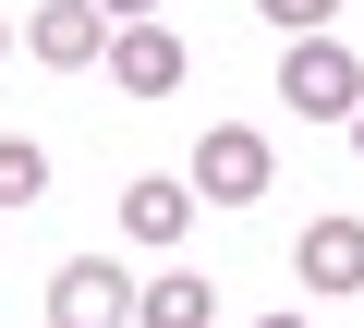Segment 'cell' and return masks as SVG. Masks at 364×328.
Instances as JSON below:
<instances>
[{"label":"cell","mask_w":364,"mask_h":328,"mask_svg":"<svg viewBox=\"0 0 364 328\" xmlns=\"http://www.w3.org/2000/svg\"><path fill=\"white\" fill-rule=\"evenodd\" d=\"M267 183H279V146H267L255 122H207V134H195V171H182L195 207H255Z\"/></svg>","instance_id":"obj_1"},{"label":"cell","mask_w":364,"mask_h":328,"mask_svg":"<svg viewBox=\"0 0 364 328\" xmlns=\"http://www.w3.org/2000/svg\"><path fill=\"white\" fill-rule=\"evenodd\" d=\"M279 110L352 122V110H364V61H352L340 37H279Z\"/></svg>","instance_id":"obj_2"},{"label":"cell","mask_w":364,"mask_h":328,"mask_svg":"<svg viewBox=\"0 0 364 328\" xmlns=\"http://www.w3.org/2000/svg\"><path fill=\"white\" fill-rule=\"evenodd\" d=\"M291 280H304L316 304H352V292H364V219H352V207L304 219V243H291Z\"/></svg>","instance_id":"obj_3"},{"label":"cell","mask_w":364,"mask_h":328,"mask_svg":"<svg viewBox=\"0 0 364 328\" xmlns=\"http://www.w3.org/2000/svg\"><path fill=\"white\" fill-rule=\"evenodd\" d=\"M49 328H134V280L109 255H61L49 268Z\"/></svg>","instance_id":"obj_4"},{"label":"cell","mask_w":364,"mask_h":328,"mask_svg":"<svg viewBox=\"0 0 364 328\" xmlns=\"http://www.w3.org/2000/svg\"><path fill=\"white\" fill-rule=\"evenodd\" d=\"M25 49L49 73H85V61H109V13H97V0H37V13H25Z\"/></svg>","instance_id":"obj_5"},{"label":"cell","mask_w":364,"mask_h":328,"mask_svg":"<svg viewBox=\"0 0 364 328\" xmlns=\"http://www.w3.org/2000/svg\"><path fill=\"white\" fill-rule=\"evenodd\" d=\"M109 85L122 97H170L182 85V37L170 25H109Z\"/></svg>","instance_id":"obj_6"},{"label":"cell","mask_w":364,"mask_h":328,"mask_svg":"<svg viewBox=\"0 0 364 328\" xmlns=\"http://www.w3.org/2000/svg\"><path fill=\"white\" fill-rule=\"evenodd\" d=\"M134 328H219V280L207 268H158L134 292Z\"/></svg>","instance_id":"obj_7"},{"label":"cell","mask_w":364,"mask_h":328,"mask_svg":"<svg viewBox=\"0 0 364 328\" xmlns=\"http://www.w3.org/2000/svg\"><path fill=\"white\" fill-rule=\"evenodd\" d=\"M122 231L134 243H182V231H195V195H182L170 171H146V183H122Z\"/></svg>","instance_id":"obj_8"},{"label":"cell","mask_w":364,"mask_h":328,"mask_svg":"<svg viewBox=\"0 0 364 328\" xmlns=\"http://www.w3.org/2000/svg\"><path fill=\"white\" fill-rule=\"evenodd\" d=\"M37 195H49V146L0 134V207H37Z\"/></svg>","instance_id":"obj_9"},{"label":"cell","mask_w":364,"mask_h":328,"mask_svg":"<svg viewBox=\"0 0 364 328\" xmlns=\"http://www.w3.org/2000/svg\"><path fill=\"white\" fill-rule=\"evenodd\" d=\"M255 13H267L279 37H328V13H340V0H255Z\"/></svg>","instance_id":"obj_10"},{"label":"cell","mask_w":364,"mask_h":328,"mask_svg":"<svg viewBox=\"0 0 364 328\" xmlns=\"http://www.w3.org/2000/svg\"><path fill=\"white\" fill-rule=\"evenodd\" d=\"M97 13H109V25H158V0H97Z\"/></svg>","instance_id":"obj_11"},{"label":"cell","mask_w":364,"mask_h":328,"mask_svg":"<svg viewBox=\"0 0 364 328\" xmlns=\"http://www.w3.org/2000/svg\"><path fill=\"white\" fill-rule=\"evenodd\" d=\"M255 328H304V304H279V316H255Z\"/></svg>","instance_id":"obj_12"},{"label":"cell","mask_w":364,"mask_h":328,"mask_svg":"<svg viewBox=\"0 0 364 328\" xmlns=\"http://www.w3.org/2000/svg\"><path fill=\"white\" fill-rule=\"evenodd\" d=\"M0 61H13V13H0Z\"/></svg>","instance_id":"obj_13"},{"label":"cell","mask_w":364,"mask_h":328,"mask_svg":"<svg viewBox=\"0 0 364 328\" xmlns=\"http://www.w3.org/2000/svg\"><path fill=\"white\" fill-rule=\"evenodd\" d=\"M352 158H364V110H352Z\"/></svg>","instance_id":"obj_14"}]
</instances>
